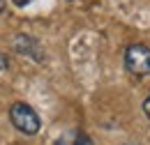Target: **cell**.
<instances>
[{"label": "cell", "instance_id": "6da1fadb", "mask_svg": "<svg viewBox=\"0 0 150 145\" xmlns=\"http://www.w3.org/2000/svg\"><path fill=\"white\" fill-rule=\"evenodd\" d=\"M9 120H12V125L19 129L21 134H28V136L37 134L39 125H42V122H39V115L30 108L28 104H23V101L12 104V108H9Z\"/></svg>", "mask_w": 150, "mask_h": 145}, {"label": "cell", "instance_id": "7a4b0ae2", "mask_svg": "<svg viewBox=\"0 0 150 145\" xmlns=\"http://www.w3.org/2000/svg\"><path fill=\"white\" fill-rule=\"evenodd\" d=\"M125 67L136 76H148L150 74V46L132 44L125 51Z\"/></svg>", "mask_w": 150, "mask_h": 145}, {"label": "cell", "instance_id": "3957f363", "mask_svg": "<svg viewBox=\"0 0 150 145\" xmlns=\"http://www.w3.org/2000/svg\"><path fill=\"white\" fill-rule=\"evenodd\" d=\"M14 49H16L19 53H23V55H33L35 60H42V58H44V53L39 51V44L33 39V37L19 35L16 39H14Z\"/></svg>", "mask_w": 150, "mask_h": 145}, {"label": "cell", "instance_id": "277c9868", "mask_svg": "<svg viewBox=\"0 0 150 145\" xmlns=\"http://www.w3.org/2000/svg\"><path fill=\"white\" fill-rule=\"evenodd\" d=\"M56 145H93V141L86 134H81V131H72V134L60 136L56 141Z\"/></svg>", "mask_w": 150, "mask_h": 145}, {"label": "cell", "instance_id": "5b68a950", "mask_svg": "<svg viewBox=\"0 0 150 145\" xmlns=\"http://www.w3.org/2000/svg\"><path fill=\"white\" fill-rule=\"evenodd\" d=\"M12 2H14L16 7H28V5L33 2V0H12Z\"/></svg>", "mask_w": 150, "mask_h": 145}, {"label": "cell", "instance_id": "8992f818", "mask_svg": "<svg viewBox=\"0 0 150 145\" xmlns=\"http://www.w3.org/2000/svg\"><path fill=\"white\" fill-rule=\"evenodd\" d=\"M143 113L148 115V120H150V97L146 99V101H143Z\"/></svg>", "mask_w": 150, "mask_h": 145}, {"label": "cell", "instance_id": "52a82bcc", "mask_svg": "<svg viewBox=\"0 0 150 145\" xmlns=\"http://www.w3.org/2000/svg\"><path fill=\"white\" fill-rule=\"evenodd\" d=\"M2 69H7V58L0 53V72H2Z\"/></svg>", "mask_w": 150, "mask_h": 145}, {"label": "cell", "instance_id": "ba28073f", "mask_svg": "<svg viewBox=\"0 0 150 145\" xmlns=\"http://www.w3.org/2000/svg\"><path fill=\"white\" fill-rule=\"evenodd\" d=\"M5 2H7V0H0V12L5 9Z\"/></svg>", "mask_w": 150, "mask_h": 145}]
</instances>
